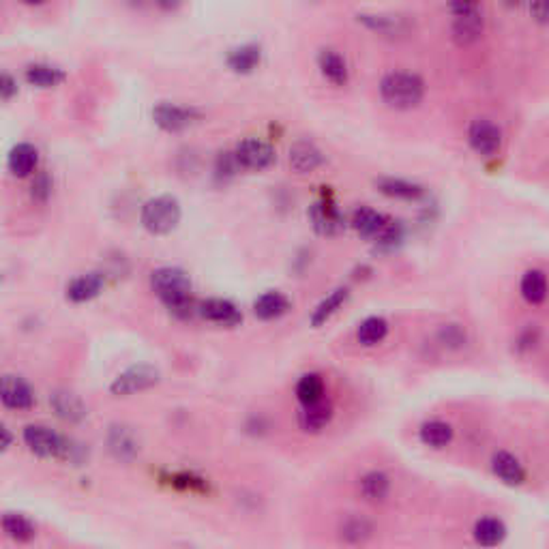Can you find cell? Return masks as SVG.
<instances>
[{"label": "cell", "mask_w": 549, "mask_h": 549, "mask_svg": "<svg viewBox=\"0 0 549 549\" xmlns=\"http://www.w3.org/2000/svg\"><path fill=\"white\" fill-rule=\"evenodd\" d=\"M427 80L416 69H386L378 80V99L393 112H414L427 99Z\"/></svg>", "instance_id": "6da1fadb"}, {"label": "cell", "mask_w": 549, "mask_h": 549, "mask_svg": "<svg viewBox=\"0 0 549 549\" xmlns=\"http://www.w3.org/2000/svg\"><path fill=\"white\" fill-rule=\"evenodd\" d=\"M464 140L476 157L485 161H498L511 149V129L506 120L481 112L466 123Z\"/></svg>", "instance_id": "7a4b0ae2"}, {"label": "cell", "mask_w": 549, "mask_h": 549, "mask_svg": "<svg viewBox=\"0 0 549 549\" xmlns=\"http://www.w3.org/2000/svg\"><path fill=\"white\" fill-rule=\"evenodd\" d=\"M151 288L164 301L167 312L181 320L197 316V303L191 294V279L179 267H159L151 273Z\"/></svg>", "instance_id": "3957f363"}, {"label": "cell", "mask_w": 549, "mask_h": 549, "mask_svg": "<svg viewBox=\"0 0 549 549\" xmlns=\"http://www.w3.org/2000/svg\"><path fill=\"white\" fill-rule=\"evenodd\" d=\"M515 297L532 318L549 312V260L535 258L515 274Z\"/></svg>", "instance_id": "277c9868"}, {"label": "cell", "mask_w": 549, "mask_h": 549, "mask_svg": "<svg viewBox=\"0 0 549 549\" xmlns=\"http://www.w3.org/2000/svg\"><path fill=\"white\" fill-rule=\"evenodd\" d=\"M523 172L532 185L549 193V114L541 116L528 134Z\"/></svg>", "instance_id": "5b68a950"}, {"label": "cell", "mask_w": 549, "mask_h": 549, "mask_svg": "<svg viewBox=\"0 0 549 549\" xmlns=\"http://www.w3.org/2000/svg\"><path fill=\"white\" fill-rule=\"evenodd\" d=\"M22 440L28 446L30 453L42 457V460H78L75 453L80 451V446L48 425H27L22 431Z\"/></svg>", "instance_id": "8992f818"}, {"label": "cell", "mask_w": 549, "mask_h": 549, "mask_svg": "<svg viewBox=\"0 0 549 549\" xmlns=\"http://www.w3.org/2000/svg\"><path fill=\"white\" fill-rule=\"evenodd\" d=\"M181 202L170 193L149 197L140 208V223L151 234H170L181 221Z\"/></svg>", "instance_id": "52a82bcc"}, {"label": "cell", "mask_w": 549, "mask_h": 549, "mask_svg": "<svg viewBox=\"0 0 549 549\" xmlns=\"http://www.w3.org/2000/svg\"><path fill=\"white\" fill-rule=\"evenodd\" d=\"M354 19L369 33L390 42H401L414 33V19L399 12H357Z\"/></svg>", "instance_id": "ba28073f"}, {"label": "cell", "mask_w": 549, "mask_h": 549, "mask_svg": "<svg viewBox=\"0 0 549 549\" xmlns=\"http://www.w3.org/2000/svg\"><path fill=\"white\" fill-rule=\"evenodd\" d=\"M161 383V371L151 363L131 365L116 374V378L110 383V393L114 398H131V395L144 393V390L155 389Z\"/></svg>", "instance_id": "9c48e42d"}, {"label": "cell", "mask_w": 549, "mask_h": 549, "mask_svg": "<svg viewBox=\"0 0 549 549\" xmlns=\"http://www.w3.org/2000/svg\"><path fill=\"white\" fill-rule=\"evenodd\" d=\"M316 65L320 75L335 89H344L352 80V67H350L348 56L339 48H335V45H322L318 50Z\"/></svg>", "instance_id": "30bf717a"}, {"label": "cell", "mask_w": 549, "mask_h": 549, "mask_svg": "<svg viewBox=\"0 0 549 549\" xmlns=\"http://www.w3.org/2000/svg\"><path fill=\"white\" fill-rule=\"evenodd\" d=\"M490 468L494 476L508 487H522L530 479V470L523 464V460L511 449H496L491 453Z\"/></svg>", "instance_id": "8fae6325"}, {"label": "cell", "mask_w": 549, "mask_h": 549, "mask_svg": "<svg viewBox=\"0 0 549 549\" xmlns=\"http://www.w3.org/2000/svg\"><path fill=\"white\" fill-rule=\"evenodd\" d=\"M202 116V112L193 105H181L172 104V101H161L152 108V120L157 127H161L164 131H182L193 123H197Z\"/></svg>", "instance_id": "7c38bea8"}, {"label": "cell", "mask_w": 549, "mask_h": 549, "mask_svg": "<svg viewBox=\"0 0 549 549\" xmlns=\"http://www.w3.org/2000/svg\"><path fill=\"white\" fill-rule=\"evenodd\" d=\"M232 152L243 170L260 172L267 170L274 161V149L267 140H260V137H245V140L238 142L236 149Z\"/></svg>", "instance_id": "4fadbf2b"}, {"label": "cell", "mask_w": 549, "mask_h": 549, "mask_svg": "<svg viewBox=\"0 0 549 549\" xmlns=\"http://www.w3.org/2000/svg\"><path fill=\"white\" fill-rule=\"evenodd\" d=\"M393 476L383 468H371V470L363 472L357 481L359 496L369 505H383L393 494Z\"/></svg>", "instance_id": "5bb4252c"}, {"label": "cell", "mask_w": 549, "mask_h": 549, "mask_svg": "<svg viewBox=\"0 0 549 549\" xmlns=\"http://www.w3.org/2000/svg\"><path fill=\"white\" fill-rule=\"evenodd\" d=\"M0 401L4 408L27 412L35 406V390L22 375L4 374L0 383Z\"/></svg>", "instance_id": "9a60e30c"}, {"label": "cell", "mask_w": 549, "mask_h": 549, "mask_svg": "<svg viewBox=\"0 0 549 549\" xmlns=\"http://www.w3.org/2000/svg\"><path fill=\"white\" fill-rule=\"evenodd\" d=\"M50 406H52L54 414L69 425H80L89 416L84 401L69 389L50 390Z\"/></svg>", "instance_id": "2e32d148"}, {"label": "cell", "mask_w": 549, "mask_h": 549, "mask_svg": "<svg viewBox=\"0 0 549 549\" xmlns=\"http://www.w3.org/2000/svg\"><path fill=\"white\" fill-rule=\"evenodd\" d=\"M307 215L313 230L322 234V236H333V234H339L345 228L344 213L330 200H320L316 205H312L309 206Z\"/></svg>", "instance_id": "e0dca14e"}, {"label": "cell", "mask_w": 549, "mask_h": 549, "mask_svg": "<svg viewBox=\"0 0 549 549\" xmlns=\"http://www.w3.org/2000/svg\"><path fill=\"white\" fill-rule=\"evenodd\" d=\"M197 316L205 318L206 322L220 324V327H238L243 322L241 309L228 298H206L197 305Z\"/></svg>", "instance_id": "ac0fdd59"}, {"label": "cell", "mask_w": 549, "mask_h": 549, "mask_svg": "<svg viewBox=\"0 0 549 549\" xmlns=\"http://www.w3.org/2000/svg\"><path fill=\"white\" fill-rule=\"evenodd\" d=\"M288 161L290 167L298 174H309V172L318 170L320 166H324L327 155L318 144H313L312 140H297L288 151Z\"/></svg>", "instance_id": "d6986e66"}, {"label": "cell", "mask_w": 549, "mask_h": 549, "mask_svg": "<svg viewBox=\"0 0 549 549\" xmlns=\"http://www.w3.org/2000/svg\"><path fill=\"white\" fill-rule=\"evenodd\" d=\"M335 421V404L329 398L318 401V404L312 406H303L301 412H298V427L305 431V434H322L327 427Z\"/></svg>", "instance_id": "ffe728a7"}, {"label": "cell", "mask_w": 549, "mask_h": 549, "mask_svg": "<svg viewBox=\"0 0 549 549\" xmlns=\"http://www.w3.org/2000/svg\"><path fill=\"white\" fill-rule=\"evenodd\" d=\"M419 440L427 449L445 451L446 446L453 445L455 425L445 419H427L419 427Z\"/></svg>", "instance_id": "44dd1931"}, {"label": "cell", "mask_w": 549, "mask_h": 549, "mask_svg": "<svg viewBox=\"0 0 549 549\" xmlns=\"http://www.w3.org/2000/svg\"><path fill=\"white\" fill-rule=\"evenodd\" d=\"M374 535H375L374 522L365 515H357V513H354V515L344 517V520L339 522L337 537L344 545H350V547L365 545V543H367Z\"/></svg>", "instance_id": "7402d4cb"}, {"label": "cell", "mask_w": 549, "mask_h": 549, "mask_svg": "<svg viewBox=\"0 0 549 549\" xmlns=\"http://www.w3.org/2000/svg\"><path fill=\"white\" fill-rule=\"evenodd\" d=\"M104 286H105V274L99 271H90L71 279L67 283V290H65V297H67V301L71 303L93 301L95 297H99Z\"/></svg>", "instance_id": "603a6c76"}, {"label": "cell", "mask_w": 549, "mask_h": 549, "mask_svg": "<svg viewBox=\"0 0 549 549\" xmlns=\"http://www.w3.org/2000/svg\"><path fill=\"white\" fill-rule=\"evenodd\" d=\"M506 535H508L506 523L498 515H483L475 522V526H472V538H475L476 545L485 549H494L498 545H502Z\"/></svg>", "instance_id": "cb8c5ba5"}, {"label": "cell", "mask_w": 549, "mask_h": 549, "mask_svg": "<svg viewBox=\"0 0 549 549\" xmlns=\"http://www.w3.org/2000/svg\"><path fill=\"white\" fill-rule=\"evenodd\" d=\"M374 185L380 193H384V196L389 197H395V200L416 202L427 193L423 185L408 179H399V176H380V179L374 181Z\"/></svg>", "instance_id": "d4e9b609"}, {"label": "cell", "mask_w": 549, "mask_h": 549, "mask_svg": "<svg viewBox=\"0 0 549 549\" xmlns=\"http://www.w3.org/2000/svg\"><path fill=\"white\" fill-rule=\"evenodd\" d=\"M350 226H352L354 230L360 234V236L374 238V241H378V238L383 236V232L386 230V228L390 226V220L386 215H383L380 211H375V208L360 206L352 213Z\"/></svg>", "instance_id": "484cf974"}, {"label": "cell", "mask_w": 549, "mask_h": 549, "mask_svg": "<svg viewBox=\"0 0 549 549\" xmlns=\"http://www.w3.org/2000/svg\"><path fill=\"white\" fill-rule=\"evenodd\" d=\"M108 449L119 461H131L140 453V440L127 425H112L108 434Z\"/></svg>", "instance_id": "4316f807"}, {"label": "cell", "mask_w": 549, "mask_h": 549, "mask_svg": "<svg viewBox=\"0 0 549 549\" xmlns=\"http://www.w3.org/2000/svg\"><path fill=\"white\" fill-rule=\"evenodd\" d=\"M3 532L9 541L18 543V545H28L37 538V523L24 513L7 511L3 515Z\"/></svg>", "instance_id": "83f0119b"}, {"label": "cell", "mask_w": 549, "mask_h": 549, "mask_svg": "<svg viewBox=\"0 0 549 549\" xmlns=\"http://www.w3.org/2000/svg\"><path fill=\"white\" fill-rule=\"evenodd\" d=\"M390 335V322L384 316H367L360 320L357 330H354V337L360 348H378L380 344L386 342V337Z\"/></svg>", "instance_id": "f1b7e54d"}, {"label": "cell", "mask_w": 549, "mask_h": 549, "mask_svg": "<svg viewBox=\"0 0 549 549\" xmlns=\"http://www.w3.org/2000/svg\"><path fill=\"white\" fill-rule=\"evenodd\" d=\"M348 298H350V288L348 286H337L335 290H330L327 297H324L322 301H320L316 307H313L312 316H309V324H312L313 329L324 327V324H327L329 320L333 318L345 303H348Z\"/></svg>", "instance_id": "f546056e"}, {"label": "cell", "mask_w": 549, "mask_h": 549, "mask_svg": "<svg viewBox=\"0 0 549 549\" xmlns=\"http://www.w3.org/2000/svg\"><path fill=\"white\" fill-rule=\"evenodd\" d=\"M543 342H545V327H543L541 320L532 318L526 324H522V329L515 333L513 348L520 357H528V354H535L537 350H541Z\"/></svg>", "instance_id": "4dcf8cb0"}, {"label": "cell", "mask_w": 549, "mask_h": 549, "mask_svg": "<svg viewBox=\"0 0 549 549\" xmlns=\"http://www.w3.org/2000/svg\"><path fill=\"white\" fill-rule=\"evenodd\" d=\"M262 60V45L260 43H243L236 48L228 50L226 63L234 73H251Z\"/></svg>", "instance_id": "1f68e13d"}, {"label": "cell", "mask_w": 549, "mask_h": 549, "mask_svg": "<svg viewBox=\"0 0 549 549\" xmlns=\"http://www.w3.org/2000/svg\"><path fill=\"white\" fill-rule=\"evenodd\" d=\"M290 309H292V303L279 290H268L253 301V313L260 320H277L286 316Z\"/></svg>", "instance_id": "d6a6232c"}, {"label": "cell", "mask_w": 549, "mask_h": 549, "mask_svg": "<svg viewBox=\"0 0 549 549\" xmlns=\"http://www.w3.org/2000/svg\"><path fill=\"white\" fill-rule=\"evenodd\" d=\"M298 404L301 406H312L318 401L327 399V380L320 371H307L298 378L297 389H294Z\"/></svg>", "instance_id": "836d02e7"}, {"label": "cell", "mask_w": 549, "mask_h": 549, "mask_svg": "<svg viewBox=\"0 0 549 549\" xmlns=\"http://www.w3.org/2000/svg\"><path fill=\"white\" fill-rule=\"evenodd\" d=\"M37 164H39V151L35 149L33 144H28V142H19V144H15L13 149L9 151L7 166L13 176H19V179L30 176L35 172V167H37Z\"/></svg>", "instance_id": "e575fe53"}, {"label": "cell", "mask_w": 549, "mask_h": 549, "mask_svg": "<svg viewBox=\"0 0 549 549\" xmlns=\"http://www.w3.org/2000/svg\"><path fill=\"white\" fill-rule=\"evenodd\" d=\"M436 345L446 352H461L470 344V333H468L466 324L461 322H445L436 329L434 333Z\"/></svg>", "instance_id": "d590c367"}, {"label": "cell", "mask_w": 549, "mask_h": 549, "mask_svg": "<svg viewBox=\"0 0 549 549\" xmlns=\"http://www.w3.org/2000/svg\"><path fill=\"white\" fill-rule=\"evenodd\" d=\"M27 80L39 89H52L65 80V71L48 63H33L27 67Z\"/></svg>", "instance_id": "8d00e7d4"}, {"label": "cell", "mask_w": 549, "mask_h": 549, "mask_svg": "<svg viewBox=\"0 0 549 549\" xmlns=\"http://www.w3.org/2000/svg\"><path fill=\"white\" fill-rule=\"evenodd\" d=\"M170 483L174 487H179V490H185V491H206L208 490L206 481L202 479V476L191 475V472H179V475H172Z\"/></svg>", "instance_id": "74e56055"}, {"label": "cell", "mask_w": 549, "mask_h": 549, "mask_svg": "<svg viewBox=\"0 0 549 549\" xmlns=\"http://www.w3.org/2000/svg\"><path fill=\"white\" fill-rule=\"evenodd\" d=\"M238 170H241V166H238L234 152H220V155H217V161H215L217 176H223V179H226V176L236 174Z\"/></svg>", "instance_id": "f35d334b"}, {"label": "cell", "mask_w": 549, "mask_h": 549, "mask_svg": "<svg viewBox=\"0 0 549 549\" xmlns=\"http://www.w3.org/2000/svg\"><path fill=\"white\" fill-rule=\"evenodd\" d=\"M30 193H33V197L37 202L48 200L50 193H52V181H50V176L45 174V172H39V174L35 176L33 187H30Z\"/></svg>", "instance_id": "ab89813d"}, {"label": "cell", "mask_w": 549, "mask_h": 549, "mask_svg": "<svg viewBox=\"0 0 549 549\" xmlns=\"http://www.w3.org/2000/svg\"><path fill=\"white\" fill-rule=\"evenodd\" d=\"M13 95H18V80L9 71H3L0 73V99L9 101L13 99Z\"/></svg>", "instance_id": "60d3db41"}, {"label": "cell", "mask_w": 549, "mask_h": 549, "mask_svg": "<svg viewBox=\"0 0 549 549\" xmlns=\"http://www.w3.org/2000/svg\"><path fill=\"white\" fill-rule=\"evenodd\" d=\"M0 434H3V453H7V451L12 449V445H13L12 429H9V427H4V425H3V429H0Z\"/></svg>", "instance_id": "b9f144b4"}]
</instances>
